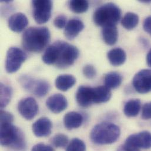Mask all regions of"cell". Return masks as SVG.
I'll return each instance as SVG.
<instances>
[{
    "label": "cell",
    "mask_w": 151,
    "mask_h": 151,
    "mask_svg": "<svg viewBox=\"0 0 151 151\" xmlns=\"http://www.w3.org/2000/svg\"><path fill=\"white\" fill-rule=\"evenodd\" d=\"M83 74L88 79H92L96 75V71L95 68L91 64H88L83 68Z\"/></svg>",
    "instance_id": "cell-30"
},
{
    "label": "cell",
    "mask_w": 151,
    "mask_h": 151,
    "mask_svg": "<svg viewBox=\"0 0 151 151\" xmlns=\"http://www.w3.org/2000/svg\"><path fill=\"white\" fill-rule=\"evenodd\" d=\"M0 114H1V124H12L14 121V116L12 115V114L3 110L1 111Z\"/></svg>",
    "instance_id": "cell-31"
},
{
    "label": "cell",
    "mask_w": 151,
    "mask_h": 151,
    "mask_svg": "<svg viewBox=\"0 0 151 151\" xmlns=\"http://www.w3.org/2000/svg\"><path fill=\"white\" fill-rule=\"evenodd\" d=\"M53 3L50 0H35L32 1V14L35 22L43 24L48 22L51 16Z\"/></svg>",
    "instance_id": "cell-8"
},
{
    "label": "cell",
    "mask_w": 151,
    "mask_h": 151,
    "mask_svg": "<svg viewBox=\"0 0 151 151\" xmlns=\"http://www.w3.org/2000/svg\"><path fill=\"white\" fill-rule=\"evenodd\" d=\"M141 117L143 119L148 120L151 119V102L146 103L142 108Z\"/></svg>",
    "instance_id": "cell-32"
},
{
    "label": "cell",
    "mask_w": 151,
    "mask_h": 151,
    "mask_svg": "<svg viewBox=\"0 0 151 151\" xmlns=\"http://www.w3.org/2000/svg\"><path fill=\"white\" fill-rule=\"evenodd\" d=\"M147 63L150 67H151V49L147 55Z\"/></svg>",
    "instance_id": "cell-36"
},
{
    "label": "cell",
    "mask_w": 151,
    "mask_h": 151,
    "mask_svg": "<svg viewBox=\"0 0 151 151\" xmlns=\"http://www.w3.org/2000/svg\"><path fill=\"white\" fill-rule=\"evenodd\" d=\"M21 86L26 91L38 97L45 96L50 90V83L42 79H37L29 76H21L19 78Z\"/></svg>",
    "instance_id": "cell-6"
},
{
    "label": "cell",
    "mask_w": 151,
    "mask_h": 151,
    "mask_svg": "<svg viewBox=\"0 0 151 151\" xmlns=\"http://www.w3.org/2000/svg\"><path fill=\"white\" fill-rule=\"evenodd\" d=\"M51 33L45 27H32L24 32L22 37L23 47L31 52L42 51L50 41Z\"/></svg>",
    "instance_id": "cell-2"
},
{
    "label": "cell",
    "mask_w": 151,
    "mask_h": 151,
    "mask_svg": "<svg viewBox=\"0 0 151 151\" xmlns=\"http://www.w3.org/2000/svg\"><path fill=\"white\" fill-rule=\"evenodd\" d=\"M102 38L106 44L114 45L118 41V32L116 26L104 27L102 31Z\"/></svg>",
    "instance_id": "cell-21"
},
{
    "label": "cell",
    "mask_w": 151,
    "mask_h": 151,
    "mask_svg": "<svg viewBox=\"0 0 151 151\" xmlns=\"http://www.w3.org/2000/svg\"><path fill=\"white\" fill-rule=\"evenodd\" d=\"M111 91L106 86H99L93 88V103L101 104L109 101L111 98Z\"/></svg>",
    "instance_id": "cell-20"
},
{
    "label": "cell",
    "mask_w": 151,
    "mask_h": 151,
    "mask_svg": "<svg viewBox=\"0 0 151 151\" xmlns=\"http://www.w3.org/2000/svg\"><path fill=\"white\" fill-rule=\"evenodd\" d=\"M118 126L110 122H102L95 125L90 134L92 142L97 145H108L115 142L119 138Z\"/></svg>",
    "instance_id": "cell-4"
},
{
    "label": "cell",
    "mask_w": 151,
    "mask_h": 151,
    "mask_svg": "<svg viewBox=\"0 0 151 151\" xmlns=\"http://www.w3.org/2000/svg\"><path fill=\"white\" fill-rule=\"evenodd\" d=\"M141 2H144V3H150L151 2V1H141Z\"/></svg>",
    "instance_id": "cell-37"
},
{
    "label": "cell",
    "mask_w": 151,
    "mask_h": 151,
    "mask_svg": "<svg viewBox=\"0 0 151 151\" xmlns=\"http://www.w3.org/2000/svg\"><path fill=\"white\" fill-rule=\"evenodd\" d=\"M121 17V10L112 2L106 3L96 9L93 15L94 23L102 28L116 26Z\"/></svg>",
    "instance_id": "cell-5"
},
{
    "label": "cell",
    "mask_w": 151,
    "mask_h": 151,
    "mask_svg": "<svg viewBox=\"0 0 151 151\" xmlns=\"http://www.w3.org/2000/svg\"><path fill=\"white\" fill-rule=\"evenodd\" d=\"M52 124L51 120L47 117H42L37 119L32 126L34 134L40 138L47 137L50 135L52 132Z\"/></svg>",
    "instance_id": "cell-13"
},
{
    "label": "cell",
    "mask_w": 151,
    "mask_h": 151,
    "mask_svg": "<svg viewBox=\"0 0 151 151\" xmlns=\"http://www.w3.org/2000/svg\"><path fill=\"white\" fill-rule=\"evenodd\" d=\"M78 104L83 108H87L93 103V88L80 86L76 93Z\"/></svg>",
    "instance_id": "cell-14"
},
{
    "label": "cell",
    "mask_w": 151,
    "mask_h": 151,
    "mask_svg": "<svg viewBox=\"0 0 151 151\" xmlns=\"http://www.w3.org/2000/svg\"><path fill=\"white\" fill-rule=\"evenodd\" d=\"M125 144L138 149H150L151 148V133L142 131L129 136Z\"/></svg>",
    "instance_id": "cell-11"
},
{
    "label": "cell",
    "mask_w": 151,
    "mask_h": 151,
    "mask_svg": "<svg viewBox=\"0 0 151 151\" xmlns=\"http://www.w3.org/2000/svg\"><path fill=\"white\" fill-rule=\"evenodd\" d=\"M110 64L115 67L124 64L127 60V54L124 50L121 48H115L111 50L107 54Z\"/></svg>",
    "instance_id": "cell-18"
},
{
    "label": "cell",
    "mask_w": 151,
    "mask_h": 151,
    "mask_svg": "<svg viewBox=\"0 0 151 151\" xmlns=\"http://www.w3.org/2000/svg\"><path fill=\"white\" fill-rule=\"evenodd\" d=\"M84 24L82 21L78 19L70 20L65 28L64 35L69 40H73L83 29Z\"/></svg>",
    "instance_id": "cell-16"
},
{
    "label": "cell",
    "mask_w": 151,
    "mask_h": 151,
    "mask_svg": "<svg viewBox=\"0 0 151 151\" xmlns=\"http://www.w3.org/2000/svg\"><path fill=\"white\" fill-rule=\"evenodd\" d=\"M46 106L54 114H60L65 110L68 106V101L65 96L61 93L50 96L46 101Z\"/></svg>",
    "instance_id": "cell-12"
},
{
    "label": "cell",
    "mask_w": 151,
    "mask_h": 151,
    "mask_svg": "<svg viewBox=\"0 0 151 151\" xmlns=\"http://www.w3.org/2000/svg\"><path fill=\"white\" fill-rule=\"evenodd\" d=\"M71 10L76 14H82L87 11L89 8V2L83 0H73L69 2Z\"/></svg>",
    "instance_id": "cell-26"
},
{
    "label": "cell",
    "mask_w": 151,
    "mask_h": 151,
    "mask_svg": "<svg viewBox=\"0 0 151 151\" xmlns=\"http://www.w3.org/2000/svg\"><path fill=\"white\" fill-rule=\"evenodd\" d=\"M116 151H140V150L138 148L128 146L124 144V145L119 146Z\"/></svg>",
    "instance_id": "cell-35"
},
{
    "label": "cell",
    "mask_w": 151,
    "mask_h": 151,
    "mask_svg": "<svg viewBox=\"0 0 151 151\" xmlns=\"http://www.w3.org/2000/svg\"><path fill=\"white\" fill-rule=\"evenodd\" d=\"M139 17L134 12L127 13L121 20L122 25L128 30L134 29L138 24Z\"/></svg>",
    "instance_id": "cell-25"
},
{
    "label": "cell",
    "mask_w": 151,
    "mask_h": 151,
    "mask_svg": "<svg viewBox=\"0 0 151 151\" xmlns=\"http://www.w3.org/2000/svg\"><path fill=\"white\" fill-rule=\"evenodd\" d=\"M79 55V50L65 41H57L48 46L42 57L47 65L64 69L73 65Z\"/></svg>",
    "instance_id": "cell-1"
},
{
    "label": "cell",
    "mask_w": 151,
    "mask_h": 151,
    "mask_svg": "<svg viewBox=\"0 0 151 151\" xmlns=\"http://www.w3.org/2000/svg\"><path fill=\"white\" fill-rule=\"evenodd\" d=\"M66 151H86V145L82 140L74 138L67 145Z\"/></svg>",
    "instance_id": "cell-28"
},
{
    "label": "cell",
    "mask_w": 151,
    "mask_h": 151,
    "mask_svg": "<svg viewBox=\"0 0 151 151\" xmlns=\"http://www.w3.org/2000/svg\"><path fill=\"white\" fill-rule=\"evenodd\" d=\"M141 109V101L139 99H132L125 104L124 108V112L127 117H135L139 114Z\"/></svg>",
    "instance_id": "cell-22"
},
{
    "label": "cell",
    "mask_w": 151,
    "mask_h": 151,
    "mask_svg": "<svg viewBox=\"0 0 151 151\" xmlns=\"http://www.w3.org/2000/svg\"><path fill=\"white\" fill-rule=\"evenodd\" d=\"M67 24V18L64 15L57 16L54 20V26L58 29L65 28Z\"/></svg>",
    "instance_id": "cell-29"
},
{
    "label": "cell",
    "mask_w": 151,
    "mask_h": 151,
    "mask_svg": "<svg viewBox=\"0 0 151 151\" xmlns=\"http://www.w3.org/2000/svg\"><path fill=\"white\" fill-rule=\"evenodd\" d=\"M31 151H54V150L50 145H45L43 143H39L32 148Z\"/></svg>",
    "instance_id": "cell-33"
},
{
    "label": "cell",
    "mask_w": 151,
    "mask_h": 151,
    "mask_svg": "<svg viewBox=\"0 0 151 151\" xmlns=\"http://www.w3.org/2000/svg\"><path fill=\"white\" fill-rule=\"evenodd\" d=\"M38 105L32 97L21 99L18 104V111L20 115L28 121L32 120L38 112Z\"/></svg>",
    "instance_id": "cell-10"
},
{
    "label": "cell",
    "mask_w": 151,
    "mask_h": 151,
    "mask_svg": "<svg viewBox=\"0 0 151 151\" xmlns=\"http://www.w3.org/2000/svg\"><path fill=\"white\" fill-rule=\"evenodd\" d=\"M51 144L56 148H63L67 147L68 144V138L63 134L55 135L51 140Z\"/></svg>",
    "instance_id": "cell-27"
},
{
    "label": "cell",
    "mask_w": 151,
    "mask_h": 151,
    "mask_svg": "<svg viewBox=\"0 0 151 151\" xmlns=\"http://www.w3.org/2000/svg\"><path fill=\"white\" fill-rule=\"evenodd\" d=\"M27 58V54L18 47L8 49L5 60V70L9 74L17 72Z\"/></svg>",
    "instance_id": "cell-7"
},
{
    "label": "cell",
    "mask_w": 151,
    "mask_h": 151,
    "mask_svg": "<svg viewBox=\"0 0 151 151\" xmlns=\"http://www.w3.org/2000/svg\"><path fill=\"white\" fill-rule=\"evenodd\" d=\"M8 24L11 31L15 32H21L27 27L28 19L24 14L17 12L9 17Z\"/></svg>",
    "instance_id": "cell-15"
},
{
    "label": "cell",
    "mask_w": 151,
    "mask_h": 151,
    "mask_svg": "<svg viewBox=\"0 0 151 151\" xmlns=\"http://www.w3.org/2000/svg\"><path fill=\"white\" fill-rule=\"evenodd\" d=\"M1 145L17 151H25L26 141L23 132L12 124H1Z\"/></svg>",
    "instance_id": "cell-3"
},
{
    "label": "cell",
    "mask_w": 151,
    "mask_h": 151,
    "mask_svg": "<svg viewBox=\"0 0 151 151\" xmlns=\"http://www.w3.org/2000/svg\"><path fill=\"white\" fill-rule=\"evenodd\" d=\"M76 78L70 74H63L58 76L55 81L56 88L63 92L67 91L76 83Z\"/></svg>",
    "instance_id": "cell-19"
},
{
    "label": "cell",
    "mask_w": 151,
    "mask_h": 151,
    "mask_svg": "<svg viewBox=\"0 0 151 151\" xmlns=\"http://www.w3.org/2000/svg\"><path fill=\"white\" fill-rule=\"evenodd\" d=\"M0 94V106L1 109H3L6 107L11 101L12 95V90L9 86L1 83Z\"/></svg>",
    "instance_id": "cell-24"
},
{
    "label": "cell",
    "mask_w": 151,
    "mask_h": 151,
    "mask_svg": "<svg viewBox=\"0 0 151 151\" xmlns=\"http://www.w3.org/2000/svg\"><path fill=\"white\" fill-rule=\"evenodd\" d=\"M144 30L151 35V16L147 17L144 22Z\"/></svg>",
    "instance_id": "cell-34"
},
{
    "label": "cell",
    "mask_w": 151,
    "mask_h": 151,
    "mask_svg": "<svg viewBox=\"0 0 151 151\" xmlns=\"http://www.w3.org/2000/svg\"><path fill=\"white\" fill-rule=\"evenodd\" d=\"M83 122V117L77 112H69L64 117V124L66 129L73 130L79 128Z\"/></svg>",
    "instance_id": "cell-17"
},
{
    "label": "cell",
    "mask_w": 151,
    "mask_h": 151,
    "mask_svg": "<svg viewBox=\"0 0 151 151\" xmlns=\"http://www.w3.org/2000/svg\"><path fill=\"white\" fill-rule=\"evenodd\" d=\"M132 85L139 93L151 92V70H142L137 73L132 79Z\"/></svg>",
    "instance_id": "cell-9"
},
{
    "label": "cell",
    "mask_w": 151,
    "mask_h": 151,
    "mask_svg": "<svg viewBox=\"0 0 151 151\" xmlns=\"http://www.w3.org/2000/svg\"><path fill=\"white\" fill-rule=\"evenodd\" d=\"M122 76L117 72H110L104 78L105 86L109 89H116L122 83Z\"/></svg>",
    "instance_id": "cell-23"
}]
</instances>
